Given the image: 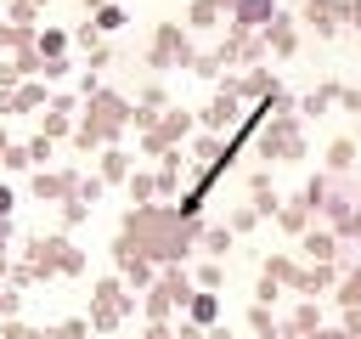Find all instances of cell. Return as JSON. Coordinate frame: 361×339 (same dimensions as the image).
Instances as JSON below:
<instances>
[{
	"label": "cell",
	"mask_w": 361,
	"mask_h": 339,
	"mask_svg": "<svg viewBox=\"0 0 361 339\" xmlns=\"http://www.w3.org/2000/svg\"><path fill=\"white\" fill-rule=\"evenodd\" d=\"M73 186H79L73 170H56V175L39 170V175H34V192H39V198H73Z\"/></svg>",
	"instance_id": "obj_7"
},
{
	"label": "cell",
	"mask_w": 361,
	"mask_h": 339,
	"mask_svg": "<svg viewBox=\"0 0 361 339\" xmlns=\"http://www.w3.org/2000/svg\"><path fill=\"white\" fill-rule=\"evenodd\" d=\"M265 45H276V51H293V23H288V17H271V28H265Z\"/></svg>",
	"instance_id": "obj_13"
},
{
	"label": "cell",
	"mask_w": 361,
	"mask_h": 339,
	"mask_svg": "<svg viewBox=\"0 0 361 339\" xmlns=\"http://www.w3.org/2000/svg\"><path fill=\"white\" fill-rule=\"evenodd\" d=\"M248 322H254V333H265V339H276V322L265 316V305H254V316H248Z\"/></svg>",
	"instance_id": "obj_20"
},
{
	"label": "cell",
	"mask_w": 361,
	"mask_h": 339,
	"mask_svg": "<svg viewBox=\"0 0 361 339\" xmlns=\"http://www.w3.org/2000/svg\"><path fill=\"white\" fill-rule=\"evenodd\" d=\"M0 277H6V254H0Z\"/></svg>",
	"instance_id": "obj_27"
},
{
	"label": "cell",
	"mask_w": 361,
	"mask_h": 339,
	"mask_svg": "<svg viewBox=\"0 0 361 339\" xmlns=\"http://www.w3.org/2000/svg\"><path fill=\"white\" fill-rule=\"evenodd\" d=\"M226 249H231V232H203V254H214V260H220Z\"/></svg>",
	"instance_id": "obj_18"
},
{
	"label": "cell",
	"mask_w": 361,
	"mask_h": 339,
	"mask_svg": "<svg viewBox=\"0 0 361 339\" xmlns=\"http://www.w3.org/2000/svg\"><path fill=\"white\" fill-rule=\"evenodd\" d=\"M327 164H333V170H350V164H355V141H333V147H327Z\"/></svg>",
	"instance_id": "obj_16"
},
{
	"label": "cell",
	"mask_w": 361,
	"mask_h": 339,
	"mask_svg": "<svg viewBox=\"0 0 361 339\" xmlns=\"http://www.w3.org/2000/svg\"><path fill=\"white\" fill-rule=\"evenodd\" d=\"M6 147H11V141H6V130H0V153H6Z\"/></svg>",
	"instance_id": "obj_26"
},
{
	"label": "cell",
	"mask_w": 361,
	"mask_h": 339,
	"mask_svg": "<svg viewBox=\"0 0 361 339\" xmlns=\"http://www.w3.org/2000/svg\"><path fill=\"white\" fill-rule=\"evenodd\" d=\"M130 311H135V299L124 294V282H113V277H107V282H96V294H90V328H102V333H107V328H118Z\"/></svg>",
	"instance_id": "obj_2"
},
{
	"label": "cell",
	"mask_w": 361,
	"mask_h": 339,
	"mask_svg": "<svg viewBox=\"0 0 361 339\" xmlns=\"http://www.w3.org/2000/svg\"><path fill=\"white\" fill-rule=\"evenodd\" d=\"M299 119L293 113H276V124L259 136V158H299Z\"/></svg>",
	"instance_id": "obj_3"
},
{
	"label": "cell",
	"mask_w": 361,
	"mask_h": 339,
	"mask_svg": "<svg viewBox=\"0 0 361 339\" xmlns=\"http://www.w3.org/2000/svg\"><path fill=\"white\" fill-rule=\"evenodd\" d=\"M102 181H130V153L107 147V153H102Z\"/></svg>",
	"instance_id": "obj_11"
},
{
	"label": "cell",
	"mask_w": 361,
	"mask_h": 339,
	"mask_svg": "<svg viewBox=\"0 0 361 339\" xmlns=\"http://www.w3.org/2000/svg\"><path fill=\"white\" fill-rule=\"evenodd\" d=\"M17 299H23V294H17L11 282H0V311H17Z\"/></svg>",
	"instance_id": "obj_24"
},
{
	"label": "cell",
	"mask_w": 361,
	"mask_h": 339,
	"mask_svg": "<svg viewBox=\"0 0 361 339\" xmlns=\"http://www.w3.org/2000/svg\"><path fill=\"white\" fill-rule=\"evenodd\" d=\"M305 254H310V260H322V266H327V260H333V254H338V237H333V232H305Z\"/></svg>",
	"instance_id": "obj_10"
},
{
	"label": "cell",
	"mask_w": 361,
	"mask_h": 339,
	"mask_svg": "<svg viewBox=\"0 0 361 339\" xmlns=\"http://www.w3.org/2000/svg\"><path fill=\"white\" fill-rule=\"evenodd\" d=\"M11 203H17V198H11V192H6V186H0V220H6V215H11Z\"/></svg>",
	"instance_id": "obj_25"
},
{
	"label": "cell",
	"mask_w": 361,
	"mask_h": 339,
	"mask_svg": "<svg viewBox=\"0 0 361 339\" xmlns=\"http://www.w3.org/2000/svg\"><path fill=\"white\" fill-rule=\"evenodd\" d=\"M214 17H220V0H197L192 6V23H214Z\"/></svg>",
	"instance_id": "obj_21"
},
{
	"label": "cell",
	"mask_w": 361,
	"mask_h": 339,
	"mask_svg": "<svg viewBox=\"0 0 361 339\" xmlns=\"http://www.w3.org/2000/svg\"><path fill=\"white\" fill-rule=\"evenodd\" d=\"M197 282H203V288L214 294V288H220V266H203V271H197Z\"/></svg>",
	"instance_id": "obj_22"
},
{
	"label": "cell",
	"mask_w": 361,
	"mask_h": 339,
	"mask_svg": "<svg viewBox=\"0 0 361 339\" xmlns=\"http://www.w3.org/2000/svg\"><path fill=\"white\" fill-rule=\"evenodd\" d=\"M68 119H73V102H68V96H56V102H51V113H45V136H62V130H68Z\"/></svg>",
	"instance_id": "obj_12"
},
{
	"label": "cell",
	"mask_w": 361,
	"mask_h": 339,
	"mask_svg": "<svg viewBox=\"0 0 361 339\" xmlns=\"http://www.w3.org/2000/svg\"><path fill=\"white\" fill-rule=\"evenodd\" d=\"M237 102H243V96H237L231 85H226V90H220V96L209 102V113H203V124H209V130H231V124H237V113H243Z\"/></svg>",
	"instance_id": "obj_5"
},
{
	"label": "cell",
	"mask_w": 361,
	"mask_h": 339,
	"mask_svg": "<svg viewBox=\"0 0 361 339\" xmlns=\"http://www.w3.org/2000/svg\"><path fill=\"white\" fill-rule=\"evenodd\" d=\"M355 17H361V6H355Z\"/></svg>",
	"instance_id": "obj_28"
},
{
	"label": "cell",
	"mask_w": 361,
	"mask_h": 339,
	"mask_svg": "<svg viewBox=\"0 0 361 339\" xmlns=\"http://www.w3.org/2000/svg\"><path fill=\"white\" fill-rule=\"evenodd\" d=\"M186 56H192V51H186V34H180L175 23H164V28H158V45H152V62L164 68V62H186Z\"/></svg>",
	"instance_id": "obj_4"
},
{
	"label": "cell",
	"mask_w": 361,
	"mask_h": 339,
	"mask_svg": "<svg viewBox=\"0 0 361 339\" xmlns=\"http://www.w3.org/2000/svg\"><path fill=\"white\" fill-rule=\"evenodd\" d=\"M305 220H310V209H305V203H293V209H282V226H288V232H299Z\"/></svg>",
	"instance_id": "obj_19"
},
{
	"label": "cell",
	"mask_w": 361,
	"mask_h": 339,
	"mask_svg": "<svg viewBox=\"0 0 361 339\" xmlns=\"http://www.w3.org/2000/svg\"><path fill=\"white\" fill-rule=\"evenodd\" d=\"M186 316H192V328H203V322H214L220 316V299L209 294V288H197V294H186V305H180Z\"/></svg>",
	"instance_id": "obj_8"
},
{
	"label": "cell",
	"mask_w": 361,
	"mask_h": 339,
	"mask_svg": "<svg viewBox=\"0 0 361 339\" xmlns=\"http://www.w3.org/2000/svg\"><path fill=\"white\" fill-rule=\"evenodd\" d=\"M186 130H192V119H186V113H169V119L147 136V153H164V147H169V141H180Z\"/></svg>",
	"instance_id": "obj_6"
},
{
	"label": "cell",
	"mask_w": 361,
	"mask_h": 339,
	"mask_svg": "<svg viewBox=\"0 0 361 339\" xmlns=\"http://www.w3.org/2000/svg\"><path fill=\"white\" fill-rule=\"evenodd\" d=\"M0 339H34V328H23V322H6V328H0Z\"/></svg>",
	"instance_id": "obj_23"
},
{
	"label": "cell",
	"mask_w": 361,
	"mask_h": 339,
	"mask_svg": "<svg viewBox=\"0 0 361 339\" xmlns=\"http://www.w3.org/2000/svg\"><path fill=\"white\" fill-rule=\"evenodd\" d=\"M96 34H113V28H124V11L118 6H96V23H90Z\"/></svg>",
	"instance_id": "obj_14"
},
{
	"label": "cell",
	"mask_w": 361,
	"mask_h": 339,
	"mask_svg": "<svg viewBox=\"0 0 361 339\" xmlns=\"http://www.w3.org/2000/svg\"><path fill=\"white\" fill-rule=\"evenodd\" d=\"M23 153H28V164H45V158H51V136H34V141H23Z\"/></svg>",
	"instance_id": "obj_17"
},
{
	"label": "cell",
	"mask_w": 361,
	"mask_h": 339,
	"mask_svg": "<svg viewBox=\"0 0 361 339\" xmlns=\"http://www.w3.org/2000/svg\"><path fill=\"white\" fill-rule=\"evenodd\" d=\"M152 192H158V181H152V175H130V203H135V209H147V198H152Z\"/></svg>",
	"instance_id": "obj_15"
},
{
	"label": "cell",
	"mask_w": 361,
	"mask_h": 339,
	"mask_svg": "<svg viewBox=\"0 0 361 339\" xmlns=\"http://www.w3.org/2000/svg\"><path fill=\"white\" fill-rule=\"evenodd\" d=\"M130 102H118V96H96L90 102V113H85V124H79V147H90V141H107L113 130H124L130 124Z\"/></svg>",
	"instance_id": "obj_1"
},
{
	"label": "cell",
	"mask_w": 361,
	"mask_h": 339,
	"mask_svg": "<svg viewBox=\"0 0 361 339\" xmlns=\"http://www.w3.org/2000/svg\"><path fill=\"white\" fill-rule=\"evenodd\" d=\"M265 17H276V11H271V0H237V23H231V28H237V34H248V28H254V23H265Z\"/></svg>",
	"instance_id": "obj_9"
}]
</instances>
